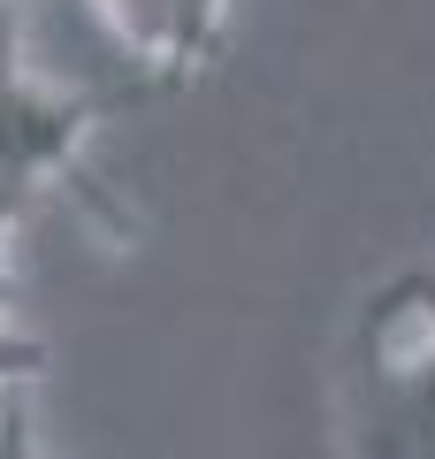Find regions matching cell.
Returning <instances> with one entry per match:
<instances>
[{
	"label": "cell",
	"mask_w": 435,
	"mask_h": 459,
	"mask_svg": "<svg viewBox=\"0 0 435 459\" xmlns=\"http://www.w3.org/2000/svg\"><path fill=\"white\" fill-rule=\"evenodd\" d=\"M99 123H107V100L38 77L23 54V0H0V307H16L8 246L54 199L77 207L92 230H107L115 246H130V214L107 207L92 161H84Z\"/></svg>",
	"instance_id": "6da1fadb"
},
{
	"label": "cell",
	"mask_w": 435,
	"mask_h": 459,
	"mask_svg": "<svg viewBox=\"0 0 435 459\" xmlns=\"http://www.w3.org/2000/svg\"><path fill=\"white\" fill-rule=\"evenodd\" d=\"M337 459H435V276L374 283L337 360Z\"/></svg>",
	"instance_id": "7a4b0ae2"
},
{
	"label": "cell",
	"mask_w": 435,
	"mask_h": 459,
	"mask_svg": "<svg viewBox=\"0 0 435 459\" xmlns=\"http://www.w3.org/2000/svg\"><path fill=\"white\" fill-rule=\"evenodd\" d=\"M153 84H192L229 47V0H92Z\"/></svg>",
	"instance_id": "3957f363"
}]
</instances>
